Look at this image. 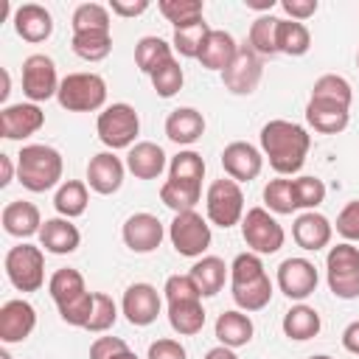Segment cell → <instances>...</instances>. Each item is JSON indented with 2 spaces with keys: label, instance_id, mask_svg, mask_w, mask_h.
Here are the masks:
<instances>
[{
  "label": "cell",
  "instance_id": "cell-20",
  "mask_svg": "<svg viewBox=\"0 0 359 359\" xmlns=\"http://www.w3.org/2000/svg\"><path fill=\"white\" fill-rule=\"evenodd\" d=\"M306 121L320 135H339L348 126V121H351V107L328 101V98H309Z\"/></svg>",
  "mask_w": 359,
  "mask_h": 359
},
{
  "label": "cell",
  "instance_id": "cell-60",
  "mask_svg": "<svg viewBox=\"0 0 359 359\" xmlns=\"http://www.w3.org/2000/svg\"><path fill=\"white\" fill-rule=\"evenodd\" d=\"M115 359H137V353H135V351H129V348H126V351H123V353H118V356H115Z\"/></svg>",
  "mask_w": 359,
  "mask_h": 359
},
{
  "label": "cell",
  "instance_id": "cell-31",
  "mask_svg": "<svg viewBox=\"0 0 359 359\" xmlns=\"http://www.w3.org/2000/svg\"><path fill=\"white\" fill-rule=\"evenodd\" d=\"M168 323L180 337H194L205 328V309L202 300H180L168 303Z\"/></svg>",
  "mask_w": 359,
  "mask_h": 359
},
{
  "label": "cell",
  "instance_id": "cell-3",
  "mask_svg": "<svg viewBox=\"0 0 359 359\" xmlns=\"http://www.w3.org/2000/svg\"><path fill=\"white\" fill-rule=\"evenodd\" d=\"M56 101L67 112H95L107 104V81L98 73H67L59 84Z\"/></svg>",
  "mask_w": 359,
  "mask_h": 359
},
{
  "label": "cell",
  "instance_id": "cell-36",
  "mask_svg": "<svg viewBox=\"0 0 359 359\" xmlns=\"http://www.w3.org/2000/svg\"><path fill=\"white\" fill-rule=\"evenodd\" d=\"M275 45H278V53H283V56H303L311 48V34L297 20H278Z\"/></svg>",
  "mask_w": 359,
  "mask_h": 359
},
{
  "label": "cell",
  "instance_id": "cell-15",
  "mask_svg": "<svg viewBox=\"0 0 359 359\" xmlns=\"http://www.w3.org/2000/svg\"><path fill=\"white\" fill-rule=\"evenodd\" d=\"M163 309V300L157 294V289L151 283H132L126 292H123V300H121V311L123 317L137 325V328H146L157 320Z\"/></svg>",
  "mask_w": 359,
  "mask_h": 359
},
{
  "label": "cell",
  "instance_id": "cell-54",
  "mask_svg": "<svg viewBox=\"0 0 359 359\" xmlns=\"http://www.w3.org/2000/svg\"><path fill=\"white\" fill-rule=\"evenodd\" d=\"M146 8H149V0H132V3L112 0V3H109V11L118 14V17H140Z\"/></svg>",
  "mask_w": 359,
  "mask_h": 359
},
{
  "label": "cell",
  "instance_id": "cell-25",
  "mask_svg": "<svg viewBox=\"0 0 359 359\" xmlns=\"http://www.w3.org/2000/svg\"><path fill=\"white\" fill-rule=\"evenodd\" d=\"M236 53H238V42L233 39V34L213 28V31L208 34V39H205V45H202V50H199L196 59H199V65H202L205 70H219V73H224V70L230 67V62L236 59Z\"/></svg>",
  "mask_w": 359,
  "mask_h": 359
},
{
  "label": "cell",
  "instance_id": "cell-22",
  "mask_svg": "<svg viewBox=\"0 0 359 359\" xmlns=\"http://www.w3.org/2000/svg\"><path fill=\"white\" fill-rule=\"evenodd\" d=\"M14 31L25 42H45L53 34V17L39 3H22L14 8Z\"/></svg>",
  "mask_w": 359,
  "mask_h": 359
},
{
  "label": "cell",
  "instance_id": "cell-43",
  "mask_svg": "<svg viewBox=\"0 0 359 359\" xmlns=\"http://www.w3.org/2000/svg\"><path fill=\"white\" fill-rule=\"evenodd\" d=\"M311 98H328V101H337V104H345L351 107L353 101V90H351V81L345 76H337V73H325L314 81L311 87Z\"/></svg>",
  "mask_w": 359,
  "mask_h": 359
},
{
  "label": "cell",
  "instance_id": "cell-1",
  "mask_svg": "<svg viewBox=\"0 0 359 359\" xmlns=\"http://www.w3.org/2000/svg\"><path fill=\"white\" fill-rule=\"evenodd\" d=\"M309 149H311V135L300 123L275 118L261 126V154L280 177L297 174L306 163Z\"/></svg>",
  "mask_w": 359,
  "mask_h": 359
},
{
  "label": "cell",
  "instance_id": "cell-35",
  "mask_svg": "<svg viewBox=\"0 0 359 359\" xmlns=\"http://www.w3.org/2000/svg\"><path fill=\"white\" fill-rule=\"evenodd\" d=\"M230 294L241 311H261L272 300V280H269V275H261L255 280L230 286Z\"/></svg>",
  "mask_w": 359,
  "mask_h": 359
},
{
  "label": "cell",
  "instance_id": "cell-58",
  "mask_svg": "<svg viewBox=\"0 0 359 359\" xmlns=\"http://www.w3.org/2000/svg\"><path fill=\"white\" fill-rule=\"evenodd\" d=\"M244 6L247 8H255V11H272V6H275V0H244Z\"/></svg>",
  "mask_w": 359,
  "mask_h": 359
},
{
  "label": "cell",
  "instance_id": "cell-55",
  "mask_svg": "<svg viewBox=\"0 0 359 359\" xmlns=\"http://www.w3.org/2000/svg\"><path fill=\"white\" fill-rule=\"evenodd\" d=\"M342 348L348 353L359 356V320H353V323L345 325V331H342Z\"/></svg>",
  "mask_w": 359,
  "mask_h": 359
},
{
  "label": "cell",
  "instance_id": "cell-40",
  "mask_svg": "<svg viewBox=\"0 0 359 359\" xmlns=\"http://www.w3.org/2000/svg\"><path fill=\"white\" fill-rule=\"evenodd\" d=\"M213 28L202 20V22H194V25H185V28H174V36H171V48L180 53V56H188V59H196L208 34Z\"/></svg>",
  "mask_w": 359,
  "mask_h": 359
},
{
  "label": "cell",
  "instance_id": "cell-50",
  "mask_svg": "<svg viewBox=\"0 0 359 359\" xmlns=\"http://www.w3.org/2000/svg\"><path fill=\"white\" fill-rule=\"evenodd\" d=\"M337 233L345 238V241H359V199L348 202L339 213H337Z\"/></svg>",
  "mask_w": 359,
  "mask_h": 359
},
{
  "label": "cell",
  "instance_id": "cell-24",
  "mask_svg": "<svg viewBox=\"0 0 359 359\" xmlns=\"http://www.w3.org/2000/svg\"><path fill=\"white\" fill-rule=\"evenodd\" d=\"M213 331H216L219 345L236 351V348H244V345L252 339L255 325H252V320H250L247 311H241V309H230V311H222V314L216 317Z\"/></svg>",
  "mask_w": 359,
  "mask_h": 359
},
{
  "label": "cell",
  "instance_id": "cell-29",
  "mask_svg": "<svg viewBox=\"0 0 359 359\" xmlns=\"http://www.w3.org/2000/svg\"><path fill=\"white\" fill-rule=\"evenodd\" d=\"M320 325H323V323H320L317 309H311V306H306V303L292 306V309L283 314V323H280L283 334H286L289 339H294V342H306V339L317 337V334H320Z\"/></svg>",
  "mask_w": 359,
  "mask_h": 359
},
{
  "label": "cell",
  "instance_id": "cell-30",
  "mask_svg": "<svg viewBox=\"0 0 359 359\" xmlns=\"http://www.w3.org/2000/svg\"><path fill=\"white\" fill-rule=\"evenodd\" d=\"M48 292H50V297H53L56 309L70 306L73 300H79V297H84V294H87L84 275H81L79 269H70V266L56 269V272L50 275V280H48Z\"/></svg>",
  "mask_w": 359,
  "mask_h": 359
},
{
  "label": "cell",
  "instance_id": "cell-16",
  "mask_svg": "<svg viewBox=\"0 0 359 359\" xmlns=\"http://www.w3.org/2000/svg\"><path fill=\"white\" fill-rule=\"evenodd\" d=\"M222 168H224V174H227L230 180H236V182H250V180H255V177L261 174V168H264V154H261V149H255V146L247 143V140H233V143H227L224 151H222Z\"/></svg>",
  "mask_w": 359,
  "mask_h": 359
},
{
  "label": "cell",
  "instance_id": "cell-32",
  "mask_svg": "<svg viewBox=\"0 0 359 359\" xmlns=\"http://www.w3.org/2000/svg\"><path fill=\"white\" fill-rule=\"evenodd\" d=\"M171 59H174V48L160 36H143L135 45V65L146 76H151L157 67H163Z\"/></svg>",
  "mask_w": 359,
  "mask_h": 359
},
{
  "label": "cell",
  "instance_id": "cell-38",
  "mask_svg": "<svg viewBox=\"0 0 359 359\" xmlns=\"http://www.w3.org/2000/svg\"><path fill=\"white\" fill-rule=\"evenodd\" d=\"M278 20L280 17H272V14H261L252 20L250 25V34H247V45L264 59V56H275L278 53V45H275V34H278Z\"/></svg>",
  "mask_w": 359,
  "mask_h": 359
},
{
  "label": "cell",
  "instance_id": "cell-11",
  "mask_svg": "<svg viewBox=\"0 0 359 359\" xmlns=\"http://www.w3.org/2000/svg\"><path fill=\"white\" fill-rule=\"evenodd\" d=\"M261 76H264V62L261 56L244 42L238 45V53L236 59L230 62V67L222 73V84L227 93L233 95H250L255 93V87L261 84Z\"/></svg>",
  "mask_w": 359,
  "mask_h": 359
},
{
  "label": "cell",
  "instance_id": "cell-33",
  "mask_svg": "<svg viewBox=\"0 0 359 359\" xmlns=\"http://www.w3.org/2000/svg\"><path fill=\"white\" fill-rule=\"evenodd\" d=\"M202 196V182H182V180H165L160 188V202L165 208H171L174 213H185L194 210L196 202Z\"/></svg>",
  "mask_w": 359,
  "mask_h": 359
},
{
  "label": "cell",
  "instance_id": "cell-59",
  "mask_svg": "<svg viewBox=\"0 0 359 359\" xmlns=\"http://www.w3.org/2000/svg\"><path fill=\"white\" fill-rule=\"evenodd\" d=\"M0 73H3V90H0V101H6V98H8V93H11V76H8V70H6V67H3Z\"/></svg>",
  "mask_w": 359,
  "mask_h": 359
},
{
  "label": "cell",
  "instance_id": "cell-61",
  "mask_svg": "<svg viewBox=\"0 0 359 359\" xmlns=\"http://www.w3.org/2000/svg\"><path fill=\"white\" fill-rule=\"evenodd\" d=\"M0 359H11V353H8L6 348H3V351H0Z\"/></svg>",
  "mask_w": 359,
  "mask_h": 359
},
{
  "label": "cell",
  "instance_id": "cell-2",
  "mask_svg": "<svg viewBox=\"0 0 359 359\" xmlns=\"http://www.w3.org/2000/svg\"><path fill=\"white\" fill-rule=\"evenodd\" d=\"M62 171H65V160L53 146L28 143L17 154V180L22 188L34 194H45L53 185H59Z\"/></svg>",
  "mask_w": 359,
  "mask_h": 359
},
{
  "label": "cell",
  "instance_id": "cell-26",
  "mask_svg": "<svg viewBox=\"0 0 359 359\" xmlns=\"http://www.w3.org/2000/svg\"><path fill=\"white\" fill-rule=\"evenodd\" d=\"M205 135V118L194 107H180L165 118V137L177 146H191Z\"/></svg>",
  "mask_w": 359,
  "mask_h": 359
},
{
  "label": "cell",
  "instance_id": "cell-51",
  "mask_svg": "<svg viewBox=\"0 0 359 359\" xmlns=\"http://www.w3.org/2000/svg\"><path fill=\"white\" fill-rule=\"evenodd\" d=\"M146 359H188V351H185V345H182L180 339L163 337V339H154V342L149 345Z\"/></svg>",
  "mask_w": 359,
  "mask_h": 359
},
{
  "label": "cell",
  "instance_id": "cell-46",
  "mask_svg": "<svg viewBox=\"0 0 359 359\" xmlns=\"http://www.w3.org/2000/svg\"><path fill=\"white\" fill-rule=\"evenodd\" d=\"M115 320H118L115 300L109 294H104V292H93V314H90L84 328L93 331V334H104V331H109L115 325Z\"/></svg>",
  "mask_w": 359,
  "mask_h": 359
},
{
  "label": "cell",
  "instance_id": "cell-47",
  "mask_svg": "<svg viewBox=\"0 0 359 359\" xmlns=\"http://www.w3.org/2000/svg\"><path fill=\"white\" fill-rule=\"evenodd\" d=\"M149 79H151V87H154V93H157L160 98H171V95H177V93L182 90L185 73H182L180 62L171 59V62H165L163 67H157Z\"/></svg>",
  "mask_w": 359,
  "mask_h": 359
},
{
  "label": "cell",
  "instance_id": "cell-4",
  "mask_svg": "<svg viewBox=\"0 0 359 359\" xmlns=\"http://www.w3.org/2000/svg\"><path fill=\"white\" fill-rule=\"evenodd\" d=\"M95 132H98V140L115 151V149H132L135 146V137L140 132V118L135 112L132 104H109L98 112V121H95Z\"/></svg>",
  "mask_w": 359,
  "mask_h": 359
},
{
  "label": "cell",
  "instance_id": "cell-39",
  "mask_svg": "<svg viewBox=\"0 0 359 359\" xmlns=\"http://www.w3.org/2000/svg\"><path fill=\"white\" fill-rule=\"evenodd\" d=\"M157 8H160V14L174 28H185V25H194V22H202L205 20L202 0H160Z\"/></svg>",
  "mask_w": 359,
  "mask_h": 359
},
{
  "label": "cell",
  "instance_id": "cell-6",
  "mask_svg": "<svg viewBox=\"0 0 359 359\" xmlns=\"http://www.w3.org/2000/svg\"><path fill=\"white\" fill-rule=\"evenodd\" d=\"M205 210H208V222L216 227H233L241 224L244 219V194L241 185L236 180H213L208 194H205Z\"/></svg>",
  "mask_w": 359,
  "mask_h": 359
},
{
  "label": "cell",
  "instance_id": "cell-57",
  "mask_svg": "<svg viewBox=\"0 0 359 359\" xmlns=\"http://www.w3.org/2000/svg\"><path fill=\"white\" fill-rule=\"evenodd\" d=\"M205 359H238V356H236V351H233V348L216 345V348H210V351L205 353Z\"/></svg>",
  "mask_w": 359,
  "mask_h": 359
},
{
  "label": "cell",
  "instance_id": "cell-37",
  "mask_svg": "<svg viewBox=\"0 0 359 359\" xmlns=\"http://www.w3.org/2000/svg\"><path fill=\"white\" fill-rule=\"evenodd\" d=\"M70 48L84 62H101L112 50V31H81V34H73Z\"/></svg>",
  "mask_w": 359,
  "mask_h": 359
},
{
  "label": "cell",
  "instance_id": "cell-62",
  "mask_svg": "<svg viewBox=\"0 0 359 359\" xmlns=\"http://www.w3.org/2000/svg\"><path fill=\"white\" fill-rule=\"evenodd\" d=\"M309 359H331V356H325V353H317V356H309Z\"/></svg>",
  "mask_w": 359,
  "mask_h": 359
},
{
  "label": "cell",
  "instance_id": "cell-56",
  "mask_svg": "<svg viewBox=\"0 0 359 359\" xmlns=\"http://www.w3.org/2000/svg\"><path fill=\"white\" fill-rule=\"evenodd\" d=\"M14 171H17V165H14L11 154H0V188H6L14 180Z\"/></svg>",
  "mask_w": 359,
  "mask_h": 359
},
{
  "label": "cell",
  "instance_id": "cell-8",
  "mask_svg": "<svg viewBox=\"0 0 359 359\" xmlns=\"http://www.w3.org/2000/svg\"><path fill=\"white\" fill-rule=\"evenodd\" d=\"M241 238L255 255H272L283 247L286 233L266 208H250L241 219Z\"/></svg>",
  "mask_w": 359,
  "mask_h": 359
},
{
  "label": "cell",
  "instance_id": "cell-53",
  "mask_svg": "<svg viewBox=\"0 0 359 359\" xmlns=\"http://www.w3.org/2000/svg\"><path fill=\"white\" fill-rule=\"evenodd\" d=\"M280 8H283L292 20L303 22V20H309V17L317 14L320 3H317V0H280Z\"/></svg>",
  "mask_w": 359,
  "mask_h": 359
},
{
  "label": "cell",
  "instance_id": "cell-19",
  "mask_svg": "<svg viewBox=\"0 0 359 359\" xmlns=\"http://www.w3.org/2000/svg\"><path fill=\"white\" fill-rule=\"evenodd\" d=\"M331 236H334V224L317 213V210H303L294 224H292V238L300 250H309V252H317L323 247L331 244Z\"/></svg>",
  "mask_w": 359,
  "mask_h": 359
},
{
  "label": "cell",
  "instance_id": "cell-28",
  "mask_svg": "<svg viewBox=\"0 0 359 359\" xmlns=\"http://www.w3.org/2000/svg\"><path fill=\"white\" fill-rule=\"evenodd\" d=\"M188 275L196 280L202 297H213V294L222 292V286H224V280H227V275H230V266H227L219 255H202V258L191 266Z\"/></svg>",
  "mask_w": 359,
  "mask_h": 359
},
{
  "label": "cell",
  "instance_id": "cell-14",
  "mask_svg": "<svg viewBox=\"0 0 359 359\" xmlns=\"http://www.w3.org/2000/svg\"><path fill=\"white\" fill-rule=\"evenodd\" d=\"M123 244L137 252V255H146V252H154L165 236V227L163 222L154 216V213H132L126 222H123Z\"/></svg>",
  "mask_w": 359,
  "mask_h": 359
},
{
  "label": "cell",
  "instance_id": "cell-9",
  "mask_svg": "<svg viewBox=\"0 0 359 359\" xmlns=\"http://www.w3.org/2000/svg\"><path fill=\"white\" fill-rule=\"evenodd\" d=\"M6 275L17 292H39L45 283V255L34 244H17L6 252Z\"/></svg>",
  "mask_w": 359,
  "mask_h": 359
},
{
  "label": "cell",
  "instance_id": "cell-12",
  "mask_svg": "<svg viewBox=\"0 0 359 359\" xmlns=\"http://www.w3.org/2000/svg\"><path fill=\"white\" fill-rule=\"evenodd\" d=\"M317 266L309 258H286L278 266V289L289 300H306L317 289Z\"/></svg>",
  "mask_w": 359,
  "mask_h": 359
},
{
  "label": "cell",
  "instance_id": "cell-49",
  "mask_svg": "<svg viewBox=\"0 0 359 359\" xmlns=\"http://www.w3.org/2000/svg\"><path fill=\"white\" fill-rule=\"evenodd\" d=\"M165 300L168 303H180V300H202V292L196 286V280L191 275H171L163 286Z\"/></svg>",
  "mask_w": 359,
  "mask_h": 359
},
{
  "label": "cell",
  "instance_id": "cell-21",
  "mask_svg": "<svg viewBox=\"0 0 359 359\" xmlns=\"http://www.w3.org/2000/svg\"><path fill=\"white\" fill-rule=\"evenodd\" d=\"M81 244V233L79 227L65 219V216H53V219H45L42 222V230H39V247H45V252H53V255H70L76 252Z\"/></svg>",
  "mask_w": 359,
  "mask_h": 359
},
{
  "label": "cell",
  "instance_id": "cell-52",
  "mask_svg": "<svg viewBox=\"0 0 359 359\" xmlns=\"http://www.w3.org/2000/svg\"><path fill=\"white\" fill-rule=\"evenodd\" d=\"M129 345L121 337H98L90 345V359H115L118 353H123Z\"/></svg>",
  "mask_w": 359,
  "mask_h": 359
},
{
  "label": "cell",
  "instance_id": "cell-10",
  "mask_svg": "<svg viewBox=\"0 0 359 359\" xmlns=\"http://www.w3.org/2000/svg\"><path fill=\"white\" fill-rule=\"evenodd\" d=\"M59 76H56V62L45 53H31L22 62V93L28 95L31 104L48 101L59 93Z\"/></svg>",
  "mask_w": 359,
  "mask_h": 359
},
{
  "label": "cell",
  "instance_id": "cell-23",
  "mask_svg": "<svg viewBox=\"0 0 359 359\" xmlns=\"http://www.w3.org/2000/svg\"><path fill=\"white\" fill-rule=\"evenodd\" d=\"M0 222H3V230L14 238H31V236H39V230H42L39 208L25 199L8 202L0 213Z\"/></svg>",
  "mask_w": 359,
  "mask_h": 359
},
{
  "label": "cell",
  "instance_id": "cell-5",
  "mask_svg": "<svg viewBox=\"0 0 359 359\" xmlns=\"http://www.w3.org/2000/svg\"><path fill=\"white\" fill-rule=\"evenodd\" d=\"M325 272H328V289L339 300H356L359 297V247L351 241H342L328 250L325 255Z\"/></svg>",
  "mask_w": 359,
  "mask_h": 359
},
{
  "label": "cell",
  "instance_id": "cell-44",
  "mask_svg": "<svg viewBox=\"0 0 359 359\" xmlns=\"http://www.w3.org/2000/svg\"><path fill=\"white\" fill-rule=\"evenodd\" d=\"M292 194H294V205L297 210H314L325 202V182L320 177H297L292 180Z\"/></svg>",
  "mask_w": 359,
  "mask_h": 359
},
{
  "label": "cell",
  "instance_id": "cell-41",
  "mask_svg": "<svg viewBox=\"0 0 359 359\" xmlns=\"http://www.w3.org/2000/svg\"><path fill=\"white\" fill-rule=\"evenodd\" d=\"M73 34L81 31H109V8L101 3H81L76 6L73 17H70Z\"/></svg>",
  "mask_w": 359,
  "mask_h": 359
},
{
  "label": "cell",
  "instance_id": "cell-63",
  "mask_svg": "<svg viewBox=\"0 0 359 359\" xmlns=\"http://www.w3.org/2000/svg\"><path fill=\"white\" fill-rule=\"evenodd\" d=\"M356 65H359V53H356Z\"/></svg>",
  "mask_w": 359,
  "mask_h": 359
},
{
  "label": "cell",
  "instance_id": "cell-34",
  "mask_svg": "<svg viewBox=\"0 0 359 359\" xmlns=\"http://www.w3.org/2000/svg\"><path fill=\"white\" fill-rule=\"evenodd\" d=\"M87 182L81 180H65L59 188H56V196H53V208L59 216L65 219H76L87 210V202H90V194H87Z\"/></svg>",
  "mask_w": 359,
  "mask_h": 359
},
{
  "label": "cell",
  "instance_id": "cell-13",
  "mask_svg": "<svg viewBox=\"0 0 359 359\" xmlns=\"http://www.w3.org/2000/svg\"><path fill=\"white\" fill-rule=\"evenodd\" d=\"M45 126V112L39 104H8L0 109V135L6 140H25Z\"/></svg>",
  "mask_w": 359,
  "mask_h": 359
},
{
  "label": "cell",
  "instance_id": "cell-7",
  "mask_svg": "<svg viewBox=\"0 0 359 359\" xmlns=\"http://www.w3.org/2000/svg\"><path fill=\"white\" fill-rule=\"evenodd\" d=\"M168 238L180 255L202 258L213 241V233H210L208 219H202V213L185 210V213H174V219L168 224Z\"/></svg>",
  "mask_w": 359,
  "mask_h": 359
},
{
  "label": "cell",
  "instance_id": "cell-45",
  "mask_svg": "<svg viewBox=\"0 0 359 359\" xmlns=\"http://www.w3.org/2000/svg\"><path fill=\"white\" fill-rule=\"evenodd\" d=\"M264 205L278 213V216H286V213H294L297 205H294V194H292V180H272L264 185Z\"/></svg>",
  "mask_w": 359,
  "mask_h": 359
},
{
  "label": "cell",
  "instance_id": "cell-18",
  "mask_svg": "<svg viewBox=\"0 0 359 359\" xmlns=\"http://www.w3.org/2000/svg\"><path fill=\"white\" fill-rule=\"evenodd\" d=\"M123 171H126V163L121 157H115L112 151H98L87 163V185L95 194L109 196L123 185Z\"/></svg>",
  "mask_w": 359,
  "mask_h": 359
},
{
  "label": "cell",
  "instance_id": "cell-27",
  "mask_svg": "<svg viewBox=\"0 0 359 359\" xmlns=\"http://www.w3.org/2000/svg\"><path fill=\"white\" fill-rule=\"evenodd\" d=\"M126 168L137 180H157L165 171V151L151 140H140V143H135L129 149Z\"/></svg>",
  "mask_w": 359,
  "mask_h": 359
},
{
  "label": "cell",
  "instance_id": "cell-48",
  "mask_svg": "<svg viewBox=\"0 0 359 359\" xmlns=\"http://www.w3.org/2000/svg\"><path fill=\"white\" fill-rule=\"evenodd\" d=\"M261 275H266L264 272V264H261V255H255V252H238L236 258H233V264H230V286H236V283H247V280H255V278H261Z\"/></svg>",
  "mask_w": 359,
  "mask_h": 359
},
{
  "label": "cell",
  "instance_id": "cell-17",
  "mask_svg": "<svg viewBox=\"0 0 359 359\" xmlns=\"http://www.w3.org/2000/svg\"><path fill=\"white\" fill-rule=\"evenodd\" d=\"M34 328H36V309L28 300L17 297V300L3 303V309H0V339L6 345L28 339Z\"/></svg>",
  "mask_w": 359,
  "mask_h": 359
},
{
  "label": "cell",
  "instance_id": "cell-42",
  "mask_svg": "<svg viewBox=\"0 0 359 359\" xmlns=\"http://www.w3.org/2000/svg\"><path fill=\"white\" fill-rule=\"evenodd\" d=\"M168 177L171 180H182V182H202L205 177V160L202 154H196L194 149H182L171 157L168 163Z\"/></svg>",
  "mask_w": 359,
  "mask_h": 359
}]
</instances>
